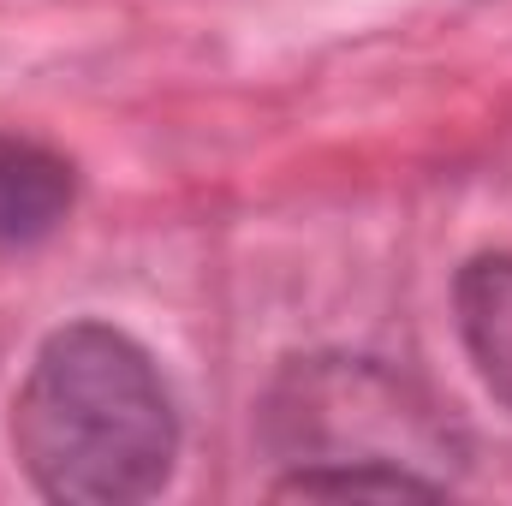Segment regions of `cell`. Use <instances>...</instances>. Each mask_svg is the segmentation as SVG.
I'll return each mask as SVG.
<instances>
[{
  "instance_id": "6da1fadb",
  "label": "cell",
  "mask_w": 512,
  "mask_h": 506,
  "mask_svg": "<svg viewBox=\"0 0 512 506\" xmlns=\"http://www.w3.org/2000/svg\"><path fill=\"white\" fill-rule=\"evenodd\" d=\"M30 483L66 506H126L167 489L179 411L155 358L108 322H66L42 340L12 405Z\"/></svg>"
},
{
  "instance_id": "3957f363",
  "label": "cell",
  "mask_w": 512,
  "mask_h": 506,
  "mask_svg": "<svg viewBox=\"0 0 512 506\" xmlns=\"http://www.w3.org/2000/svg\"><path fill=\"white\" fill-rule=\"evenodd\" d=\"M72 161L30 137H0V245H36L72 215Z\"/></svg>"
},
{
  "instance_id": "7a4b0ae2",
  "label": "cell",
  "mask_w": 512,
  "mask_h": 506,
  "mask_svg": "<svg viewBox=\"0 0 512 506\" xmlns=\"http://www.w3.org/2000/svg\"><path fill=\"white\" fill-rule=\"evenodd\" d=\"M268 435L292 465L316 459H376L423 465L453 459L435 405L376 358H310L292 364L268 399ZM429 477V471H423Z\"/></svg>"
},
{
  "instance_id": "5b68a950",
  "label": "cell",
  "mask_w": 512,
  "mask_h": 506,
  "mask_svg": "<svg viewBox=\"0 0 512 506\" xmlns=\"http://www.w3.org/2000/svg\"><path fill=\"white\" fill-rule=\"evenodd\" d=\"M280 501H346V495H376V501H435L447 495L441 477H423L411 465H376V459H316V465H292L274 483Z\"/></svg>"
},
{
  "instance_id": "277c9868",
  "label": "cell",
  "mask_w": 512,
  "mask_h": 506,
  "mask_svg": "<svg viewBox=\"0 0 512 506\" xmlns=\"http://www.w3.org/2000/svg\"><path fill=\"white\" fill-rule=\"evenodd\" d=\"M453 310H459V340L483 387L512 411V256L495 251L465 262L453 286Z\"/></svg>"
}]
</instances>
